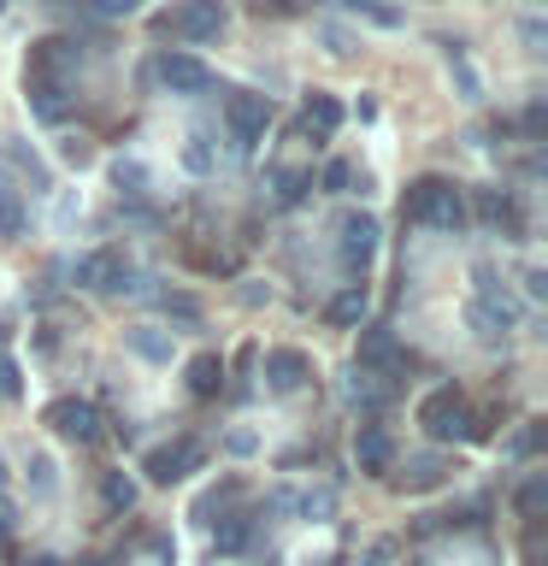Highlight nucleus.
<instances>
[{"instance_id": "obj_27", "label": "nucleus", "mask_w": 548, "mask_h": 566, "mask_svg": "<svg viewBox=\"0 0 548 566\" xmlns=\"http://www.w3.org/2000/svg\"><path fill=\"white\" fill-rule=\"evenodd\" d=\"M449 65H454V77H460V101H484V83H477V71L466 65V53L449 48Z\"/></svg>"}, {"instance_id": "obj_2", "label": "nucleus", "mask_w": 548, "mask_h": 566, "mask_svg": "<svg viewBox=\"0 0 548 566\" xmlns=\"http://www.w3.org/2000/svg\"><path fill=\"white\" fill-rule=\"evenodd\" d=\"M419 424L436 442H449V437H484V431H477V419H472V407H466V396H460L454 384H442V389H431V396L419 401Z\"/></svg>"}, {"instance_id": "obj_14", "label": "nucleus", "mask_w": 548, "mask_h": 566, "mask_svg": "<svg viewBox=\"0 0 548 566\" xmlns=\"http://www.w3.org/2000/svg\"><path fill=\"white\" fill-rule=\"evenodd\" d=\"M389 366H401V343H396V331L366 325V331H360V371H389Z\"/></svg>"}, {"instance_id": "obj_26", "label": "nucleus", "mask_w": 548, "mask_h": 566, "mask_svg": "<svg viewBox=\"0 0 548 566\" xmlns=\"http://www.w3.org/2000/svg\"><path fill=\"white\" fill-rule=\"evenodd\" d=\"M247 537H254V525H247V520H224L219 537H212V548H219V555H236V548H247Z\"/></svg>"}, {"instance_id": "obj_24", "label": "nucleus", "mask_w": 548, "mask_h": 566, "mask_svg": "<svg viewBox=\"0 0 548 566\" xmlns=\"http://www.w3.org/2000/svg\"><path fill=\"white\" fill-rule=\"evenodd\" d=\"M542 507H548V472H530L519 484V513H525V520H537Z\"/></svg>"}, {"instance_id": "obj_3", "label": "nucleus", "mask_w": 548, "mask_h": 566, "mask_svg": "<svg viewBox=\"0 0 548 566\" xmlns=\"http://www.w3.org/2000/svg\"><path fill=\"white\" fill-rule=\"evenodd\" d=\"M154 30L171 35V42H212V35L224 30V0H183V7L166 12Z\"/></svg>"}, {"instance_id": "obj_1", "label": "nucleus", "mask_w": 548, "mask_h": 566, "mask_svg": "<svg viewBox=\"0 0 548 566\" xmlns=\"http://www.w3.org/2000/svg\"><path fill=\"white\" fill-rule=\"evenodd\" d=\"M401 212L413 224H431V230H460V224H466V195H460L449 177H413Z\"/></svg>"}, {"instance_id": "obj_17", "label": "nucleus", "mask_w": 548, "mask_h": 566, "mask_svg": "<svg viewBox=\"0 0 548 566\" xmlns=\"http://www.w3.org/2000/svg\"><path fill=\"white\" fill-rule=\"evenodd\" d=\"M366 307H371V301H366V283H348L342 295H330L325 318H330V325H366Z\"/></svg>"}, {"instance_id": "obj_23", "label": "nucleus", "mask_w": 548, "mask_h": 566, "mask_svg": "<svg viewBox=\"0 0 548 566\" xmlns=\"http://www.w3.org/2000/svg\"><path fill=\"white\" fill-rule=\"evenodd\" d=\"M24 230V201H18V189L0 177V237H18Z\"/></svg>"}, {"instance_id": "obj_30", "label": "nucleus", "mask_w": 548, "mask_h": 566, "mask_svg": "<svg viewBox=\"0 0 548 566\" xmlns=\"http://www.w3.org/2000/svg\"><path fill=\"white\" fill-rule=\"evenodd\" d=\"M537 449H542V419H530L525 431L507 442V454H537Z\"/></svg>"}, {"instance_id": "obj_39", "label": "nucleus", "mask_w": 548, "mask_h": 566, "mask_svg": "<svg viewBox=\"0 0 548 566\" xmlns=\"http://www.w3.org/2000/svg\"><path fill=\"white\" fill-rule=\"evenodd\" d=\"M325 42H330V53H348V48H354L348 35H342V30H330V24H325Z\"/></svg>"}, {"instance_id": "obj_6", "label": "nucleus", "mask_w": 548, "mask_h": 566, "mask_svg": "<svg viewBox=\"0 0 548 566\" xmlns=\"http://www.w3.org/2000/svg\"><path fill=\"white\" fill-rule=\"evenodd\" d=\"M224 124H230V136H236V154H247L265 136V124H272V101L265 95H230L224 101Z\"/></svg>"}, {"instance_id": "obj_38", "label": "nucleus", "mask_w": 548, "mask_h": 566, "mask_svg": "<svg viewBox=\"0 0 548 566\" xmlns=\"http://www.w3.org/2000/svg\"><path fill=\"white\" fill-rule=\"evenodd\" d=\"M230 454H254V437H247V431H230Z\"/></svg>"}, {"instance_id": "obj_15", "label": "nucleus", "mask_w": 548, "mask_h": 566, "mask_svg": "<svg viewBox=\"0 0 548 566\" xmlns=\"http://www.w3.org/2000/svg\"><path fill=\"white\" fill-rule=\"evenodd\" d=\"M442 478H449V460L442 454H407V467L396 472L401 490H436Z\"/></svg>"}, {"instance_id": "obj_19", "label": "nucleus", "mask_w": 548, "mask_h": 566, "mask_svg": "<svg viewBox=\"0 0 548 566\" xmlns=\"http://www.w3.org/2000/svg\"><path fill=\"white\" fill-rule=\"evenodd\" d=\"M477 219H484V224H507L513 237H519V207H513V195L477 189Z\"/></svg>"}, {"instance_id": "obj_12", "label": "nucleus", "mask_w": 548, "mask_h": 566, "mask_svg": "<svg viewBox=\"0 0 548 566\" xmlns=\"http://www.w3.org/2000/svg\"><path fill=\"white\" fill-rule=\"evenodd\" d=\"M307 378H313V360L301 348H272V354H265V384H272L277 396H295Z\"/></svg>"}, {"instance_id": "obj_32", "label": "nucleus", "mask_w": 548, "mask_h": 566, "mask_svg": "<svg viewBox=\"0 0 548 566\" xmlns=\"http://www.w3.org/2000/svg\"><path fill=\"white\" fill-rule=\"evenodd\" d=\"M83 7L95 12V18H130V12L141 7V0H83Z\"/></svg>"}, {"instance_id": "obj_9", "label": "nucleus", "mask_w": 548, "mask_h": 566, "mask_svg": "<svg viewBox=\"0 0 548 566\" xmlns=\"http://www.w3.org/2000/svg\"><path fill=\"white\" fill-rule=\"evenodd\" d=\"M48 424L60 437L71 442H101V413H95V401H77V396H60L48 407Z\"/></svg>"}, {"instance_id": "obj_20", "label": "nucleus", "mask_w": 548, "mask_h": 566, "mask_svg": "<svg viewBox=\"0 0 548 566\" xmlns=\"http://www.w3.org/2000/svg\"><path fill=\"white\" fill-rule=\"evenodd\" d=\"M30 113L42 124H60L65 118V88L60 83H30Z\"/></svg>"}, {"instance_id": "obj_25", "label": "nucleus", "mask_w": 548, "mask_h": 566, "mask_svg": "<svg viewBox=\"0 0 548 566\" xmlns=\"http://www.w3.org/2000/svg\"><path fill=\"white\" fill-rule=\"evenodd\" d=\"M130 348L141 354V360H171V336H159V331H130Z\"/></svg>"}, {"instance_id": "obj_11", "label": "nucleus", "mask_w": 548, "mask_h": 566, "mask_svg": "<svg viewBox=\"0 0 548 566\" xmlns=\"http://www.w3.org/2000/svg\"><path fill=\"white\" fill-rule=\"evenodd\" d=\"M65 71H77V48L48 35V42L30 48V83H60L65 88Z\"/></svg>"}, {"instance_id": "obj_5", "label": "nucleus", "mask_w": 548, "mask_h": 566, "mask_svg": "<svg viewBox=\"0 0 548 566\" xmlns=\"http://www.w3.org/2000/svg\"><path fill=\"white\" fill-rule=\"evenodd\" d=\"M130 260L118 254V248H95V254H83L77 260V283L83 290H101V295H118V290H136L130 283Z\"/></svg>"}, {"instance_id": "obj_22", "label": "nucleus", "mask_w": 548, "mask_h": 566, "mask_svg": "<svg viewBox=\"0 0 548 566\" xmlns=\"http://www.w3.org/2000/svg\"><path fill=\"white\" fill-rule=\"evenodd\" d=\"M272 184H277V201H283V207H301V201H307V189H313V171L277 166V171H272Z\"/></svg>"}, {"instance_id": "obj_4", "label": "nucleus", "mask_w": 548, "mask_h": 566, "mask_svg": "<svg viewBox=\"0 0 548 566\" xmlns=\"http://www.w3.org/2000/svg\"><path fill=\"white\" fill-rule=\"evenodd\" d=\"M371 254H378V219L371 212H342V224H336V260H342V272L360 277Z\"/></svg>"}, {"instance_id": "obj_18", "label": "nucleus", "mask_w": 548, "mask_h": 566, "mask_svg": "<svg viewBox=\"0 0 548 566\" xmlns=\"http://www.w3.org/2000/svg\"><path fill=\"white\" fill-rule=\"evenodd\" d=\"M307 130H318V136L342 130V101L325 95V88H313V95H307Z\"/></svg>"}, {"instance_id": "obj_36", "label": "nucleus", "mask_w": 548, "mask_h": 566, "mask_svg": "<svg viewBox=\"0 0 548 566\" xmlns=\"http://www.w3.org/2000/svg\"><path fill=\"white\" fill-rule=\"evenodd\" d=\"M183 159H189V171H212V154L201 148V142H194V148H189Z\"/></svg>"}, {"instance_id": "obj_37", "label": "nucleus", "mask_w": 548, "mask_h": 566, "mask_svg": "<svg viewBox=\"0 0 548 566\" xmlns=\"http://www.w3.org/2000/svg\"><path fill=\"white\" fill-rule=\"evenodd\" d=\"M295 502H301L295 490H272V507H277V513H295Z\"/></svg>"}, {"instance_id": "obj_7", "label": "nucleus", "mask_w": 548, "mask_h": 566, "mask_svg": "<svg viewBox=\"0 0 548 566\" xmlns=\"http://www.w3.org/2000/svg\"><path fill=\"white\" fill-rule=\"evenodd\" d=\"M201 460H207V449H201L194 437H183V442H166V449H148V460H141V467H148L154 484H177V478H189Z\"/></svg>"}, {"instance_id": "obj_35", "label": "nucleus", "mask_w": 548, "mask_h": 566, "mask_svg": "<svg viewBox=\"0 0 548 566\" xmlns=\"http://www.w3.org/2000/svg\"><path fill=\"white\" fill-rule=\"evenodd\" d=\"M166 313H177L183 325H194V318H201V301L194 295H166Z\"/></svg>"}, {"instance_id": "obj_33", "label": "nucleus", "mask_w": 548, "mask_h": 566, "mask_svg": "<svg viewBox=\"0 0 548 566\" xmlns=\"http://www.w3.org/2000/svg\"><path fill=\"white\" fill-rule=\"evenodd\" d=\"M30 484H35V495H53V460L48 454L30 460Z\"/></svg>"}, {"instance_id": "obj_34", "label": "nucleus", "mask_w": 548, "mask_h": 566, "mask_svg": "<svg viewBox=\"0 0 548 566\" xmlns=\"http://www.w3.org/2000/svg\"><path fill=\"white\" fill-rule=\"evenodd\" d=\"M24 396V384H18V366L7 360V354H0V401H18Z\"/></svg>"}, {"instance_id": "obj_44", "label": "nucleus", "mask_w": 548, "mask_h": 566, "mask_svg": "<svg viewBox=\"0 0 548 566\" xmlns=\"http://www.w3.org/2000/svg\"><path fill=\"white\" fill-rule=\"evenodd\" d=\"M325 566H342V560H325Z\"/></svg>"}, {"instance_id": "obj_41", "label": "nucleus", "mask_w": 548, "mask_h": 566, "mask_svg": "<svg viewBox=\"0 0 548 566\" xmlns=\"http://www.w3.org/2000/svg\"><path fill=\"white\" fill-rule=\"evenodd\" d=\"M24 566H65V560H53V555H35V560H24Z\"/></svg>"}, {"instance_id": "obj_10", "label": "nucleus", "mask_w": 548, "mask_h": 566, "mask_svg": "<svg viewBox=\"0 0 548 566\" xmlns=\"http://www.w3.org/2000/svg\"><path fill=\"white\" fill-rule=\"evenodd\" d=\"M159 83L171 88V95H207L212 88V71L194 60V53H159Z\"/></svg>"}, {"instance_id": "obj_28", "label": "nucleus", "mask_w": 548, "mask_h": 566, "mask_svg": "<svg viewBox=\"0 0 548 566\" xmlns=\"http://www.w3.org/2000/svg\"><path fill=\"white\" fill-rule=\"evenodd\" d=\"M113 184H118L124 195H141V189H148V166H141V159H118V166H113Z\"/></svg>"}, {"instance_id": "obj_8", "label": "nucleus", "mask_w": 548, "mask_h": 566, "mask_svg": "<svg viewBox=\"0 0 548 566\" xmlns=\"http://www.w3.org/2000/svg\"><path fill=\"white\" fill-rule=\"evenodd\" d=\"M513 325H519V301H513L502 283H495V290H477V301H472V331H477V336H507Z\"/></svg>"}, {"instance_id": "obj_31", "label": "nucleus", "mask_w": 548, "mask_h": 566, "mask_svg": "<svg viewBox=\"0 0 548 566\" xmlns=\"http://www.w3.org/2000/svg\"><path fill=\"white\" fill-rule=\"evenodd\" d=\"M318 184H325L330 195H342V189L354 184V166H348V159H330V166H325V177H318Z\"/></svg>"}, {"instance_id": "obj_43", "label": "nucleus", "mask_w": 548, "mask_h": 566, "mask_svg": "<svg viewBox=\"0 0 548 566\" xmlns=\"http://www.w3.org/2000/svg\"><path fill=\"white\" fill-rule=\"evenodd\" d=\"M0 343H7V325H0Z\"/></svg>"}, {"instance_id": "obj_21", "label": "nucleus", "mask_w": 548, "mask_h": 566, "mask_svg": "<svg viewBox=\"0 0 548 566\" xmlns=\"http://www.w3.org/2000/svg\"><path fill=\"white\" fill-rule=\"evenodd\" d=\"M101 502L113 513H130L136 507V478L130 472H101Z\"/></svg>"}, {"instance_id": "obj_42", "label": "nucleus", "mask_w": 548, "mask_h": 566, "mask_svg": "<svg viewBox=\"0 0 548 566\" xmlns=\"http://www.w3.org/2000/svg\"><path fill=\"white\" fill-rule=\"evenodd\" d=\"M0 490H7V460H0Z\"/></svg>"}, {"instance_id": "obj_29", "label": "nucleus", "mask_w": 548, "mask_h": 566, "mask_svg": "<svg viewBox=\"0 0 548 566\" xmlns=\"http://www.w3.org/2000/svg\"><path fill=\"white\" fill-rule=\"evenodd\" d=\"M348 7H354V12H366L371 24H383V30H396V24H401V12H396V7H383V0H348Z\"/></svg>"}, {"instance_id": "obj_13", "label": "nucleus", "mask_w": 548, "mask_h": 566, "mask_svg": "<svg viewBox=\"0 0 548 566\" xmlns=\"http://www.w3.org/2000/svg\"><path fill=\"white\" fill-rule=\"evenodd\" d=\"M354 460H360V472H371V478H383L396 467V442H389L383 424H360V431H354Z\"/></svg>"}, {"instance_id": "obj_16", "label": "nucleus", "mask_w": 548, "mask_h": 566, "mask_svg": "<svg viewBox=\"0 0 548 566\" xmlns=\"http://www.w3.org/2000/svg\"><path fill=\"white\" fill-rule=\"evenodd\" d=\"M183 378H189V396H219V389H224V360H219V354H194V360L183 366Z\"/></svg>"}, {"instance_id": "obj_40", "label": "nucleus", "mask_w": 548, "mask_h": 566, "mask_svg": "<svg viewBox=\"0 0 548 566\" xmlns=\"http://www.w3.org/2000/svg\"><path fill=\"white\" fill-rule=\"evenodd\" d=\"M12 525H18V520H12V502H7V495H0V531H7V537H12Z\"/></svg>"}]
</instances>
